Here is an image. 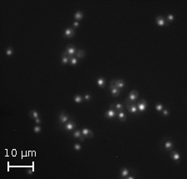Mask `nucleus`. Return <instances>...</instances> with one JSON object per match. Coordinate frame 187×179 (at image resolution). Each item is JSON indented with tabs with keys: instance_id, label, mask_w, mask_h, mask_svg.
Returning <instances> with one entry per match:
<instances>
[{
	"instance_id": "obj_1",
	"label": "nucleus",
	"mask_w": 187,
	"mask_h": 179,
	"mask_svg": "<svg viewBox=\"0 0 187 179\" xmlns=\"http://www.w3.org/2000/svg\"><path fill=\"white\" fill-rule=\"evenodd\" d=\"M138 97H139V93L136 90H132L129 93L128 98L126 100V103H135Z\"/></svg>"
},
{
	"instance_id": "obj_2",
	"label": "nucleus",
	"mask_w": 187,
	"mask_h": 179,
	"mask_svg": "<svg viewBox=\"0 0 187 179\" xmlns=\"http://www.w3.org/2000/svg\"><path fill=\"white\" fill-rule=\"evenodd\" d=\"M110 87H115V88H118L122 89L125 87V82L122 79L111 80V82H110Z\"/></svg>"
},
{
	"instance_id": "obj_3",
	"label": "nucleus",
	"mask_w": 187,
	"mask_h": 179,
	"mask_svg": "<svg viewBox=\"0 0 187 179\" xmlns=\"http://www.w3.org/2000/svg\"><path fill=\"white\" fill-rule=\"evenodd\" d=\"M136 107H137L138 111H140V112H144L147 108V102L146 101V100L141 99V100H140L139 102H136Z\"/></svg>"
},
{
	"instance_id": "obj_4",
	"label": "nucleus",
	"mask_w": 187,
	"mask_h": 179,
	"mask_svg": "<svg viewBox=\"0 0 187 179\" xmlns=\"http://www.w3.org/2000/svg\"><path fill=\"white\" fill-rule=\"evenodd\" d=\"M65 52L67 53V55L69 57H73L77 53V49L73 45H68L67 47L66 48Z\"/></svg>"
},
{
	"instance_id": "obj_5",
	"label": "nucleus",
	"mask_w": 187,
	"mask_h": 179,
	"mask_svg": "<svg viewBox=\"0 0 187 179\" xmlns=\"http://www.w3.org/2000/svg\"><path fill=\"white\" fill-rule=\"evenodd\" d=\"M76 123L73 121H68L66 123H64V126H63V128H64L65 130L68 131V132H71V131L72 129H74L75 128H76Z\"/></svg>"
},
{
	"instance_id": "obj_6",
	"label": "nucleus",
	"mask_w": 187,
	"mask_h": 179,
	"mask_svg": "<svg viewBox=\"0 0 187 179\" xmlns=\"http://www.w3.org/2000/svg\"><path fill=\"white\" fill-rule=\"evenodd\" d=\"M69 118H70L69 115L66 114L64 112H62L60 114H59L58 119H59V122H60L61 123H63V124L66 123L67 122L69 121Z\"/></svg>"
},
{
	"instance_id": "obj_7",
	"label": "nucleus",
	"mask_w": 187,
	"mask_h": 179,
	"mask_svg": "<svg viewBox=\"0 0 187 179\" xmlns=\"http://www.w3.org/2000/svg\"><path fill=\"white\" fill-rule=\"evenodd\" d=\"M117 113L118 112H116L115 109L110 108L107 112L105 113V117H107V118H109V119L113 118V117H115L116 115H117Z\"/></svg>"
},
{
	"instance_id": "obj_8",
	"label": "nucleus",
	"mask_w": 187,
	"mask_h": 179,
	"mask_svg": "<svg viewBox=\"0 0 187 179\" xmlns=\"http://www.w3.org/2000/svg\"><path fill=\"white\" fill-rule=\"evenodd\" d=\"M156 24L159 27H163V26L168 25V23H166V18L163 16H157L156 18Z\"/></svg>"
},
{
	"instance_id": "obj_9",
	"label": "nucleus",
	"mask_w": 187,
	"mask_h": 179,
	"mask_svg": "<svg viewBox=\"0 0 187 179\" xmlns=\"http://www.w3.org/2000/svg\"><path fill=\"white\" fill-rule=\"evenodd\" d=\"M126 108L127 111L131 113H136L138 111L137 107L135 103H126Z\"/></svg>"
},
{
	"instance_id": "obj_10",
	"label": "nucleus",
	"mask_w": 187,
	"mask_h": 179,
	"mask_svg": "<svg viewBox=\"0 0 187 179\" xmlns=\"http://www.w3.org/2000/svg\"><path fill=\"white\" fill-rule=\"evenodd\" d=\"M75 34V30L74 28H66L64 31V37L65 38H72Z\"/></svg>"
},
{
	"instance_id": "obj_11",
	"label": "nucleus",
	"mask_w": 187,
	"mask_h": 179,
	"mask_svg": "<svg viewBox=\"0 0 187 179\" xmlns=\"http://www.w3.org/2000/svg\"><path fill=\"white\" fill-rule=\"evenodd\" d=\"M164 145V148L166 150H172V148L174 147V143L171 140H169V139H166L165 140V142L163 143Z\"/></svg>"
},
{
	"instance_id": "obj_12",
	"label": "nucleus",
	"mask_w": 187,
	"mask_h": 179,
	"mask_svg": "<svg viewBox=\"0 0 187 179\" xmlns=\"http://www.w3.org/2000/svg\"><path fill=\"white\" fill-rule=\"evenodd\" d=\"M110 108L115 109L116 112H122V111L124 110V106H123L122 103H118V102L116 104L111 103V105H110Z\"/></svg>"
},
{
	"instance_id": "obj_13",
	"label": "nucleus",
	"mask_w": 187,
	"mask_h": 179,
	"mask_svg": "<svg viewBox=\"0 0 187 179\" xmlns=\"http://www.w3.org/2000/svg\"><path fill=\"white\" fill-rule=\"evenodd\" d=\"M81 132H82V134L85 137L92 138V137H93V132H92L90 129H88V128H83V129H82V131H81Z\"/></svg>"
},
{
	"instance_id": "obj_14",
	"label": "nucleus",
	"mask_w": 187,
	"mask_h": 179,
	"mask_svg": "<svg viewBox=\"0 0 187 179\" xmlns=\"http://www.w3.org/2000/svg\"><path fill=\"white\" fill-rule=\"evenodd\" d=\"M170 156H171V158L172 159L173 161L178 162L180 159V155L179 154V152L175 151V150H172V151L171 152Z\"/></svg>"
},
{
	"instance_id": "obj_15",
	"label": "nucleus",
	"mask_w": 187,
	"mask_h": 179,
	"mask_svg": "<svg viewBox=\"0 0 187 179\" xmlns=\"http://www.w3.org/2000/svg\"><path fill=\"white\" fill-rule=\"evenodd\" d=\"M110 88V92H111V94L113 96V97H117V96L120 95L121 93V89L118 88H115V87H109Z\"/></svg>"
},
{
	"instance_id": "obj_16",
	"label": "nucleus",
	"mask_w": 187,
	"mask_h": 179,
	"mask_svg": "<svg viewBox=\"0 0 187 179\" xmlns=\"http://www.w3.org/2000/svg\"><path fill=\"white\" fill-rule=\"evenodd\" d=\"M70 58H71V57L68 56L67 53L64 51L62 53V63L63 65H66L67 64V63H69Z\"/></svg>"
},
{
	"instance_id": "obj_17",
	"label": "nucleus",
	"mask_w": 187,
	"mask_h": 179,
	"mask_svg": "<svg viewBox=\"0 0 187 179\" xmlns=\"http://www.w3.org/2000/svg\"><path fill=\"white\" fill-rule=\"evenodd\" d=\"M121 178H126L127 176L129 175V170L126 167H122L121 168Z\"/></svg>"
},
{
	"instance_id": "obj_18",
	"label": "nucleus",
	"mask_w": 187,
	"mask_h": 179,
	"mask_svg": "<svg viewBox=\"0 0 187 179\" xmlns=\"http://www.w3.org/2000/svg\"><path fill=\"white\" fill-rule=\"evenodd\" d=\"M83 17H84V15H83V13L81 12V11H78V12L75 13V14H74V18L76 19L77 21L82 20V19L83 18Z\"/></svg>"
},
{
	"instance_id": "obj_19",
	"label": "nucleus",
	"mask_w": 187,
	"mask_h": 179,
	"mask_svg": "<svg viewBox=\"0 0 187 179\" xmlns=\"http://www.w3.org/2000/svg\"><path fill=\"white\" fill-rule=\"evenodd\" d=\"M97 85L100 88H104V87L106 86V80H105V78H102V77H100V78H98V79H97Z\"/></svg>"
},
{
	"instance_id": "obj_20",
	"label": "nucleus",
	"mask_w": 187,
	"mask_h": 179,
	"mask_svg": "<svg viewBox=\"0 0 187 179\" xmlns=\"http://www.w3.org/2000/svg\"><path fill=\"white\" fill-rule=\"evenodd\" d=\"M116 116L118 117V119H119L121 122H125L126 120V116L123 111H122V112H118Z\"/></svg>"
},
{
	"instance_id": "obj_21",
	"label": "nucleus",
	"mask_w": 187,
	"mask_h": 179,
	"mask_svg": "<svg viewBox=\"0 0 187 179\" xmlns=\"http://www.w3.org/2000/svg\"><path fill=\"white\" fill-rule=\"evenodd\" d=\"M75 56L78 58H83L85 57V51L83 49L77 50V53H76V54H75Z\"/></svg>"
},
{
	"instance_id": "obj_22",
	"label": "nucleus",
	"mask_w": 187,
	"mask_h": 179,
	"mask_svg": "<svg viewBox=\"0 0 187 179\" xmlns=\"http://www.w3.org/2000/svg\"><path fill=\"white\" fill-rule=\"evenodd\" d=\"M83 99H84V98H83L82 96L78 95V94L75 95L74 98H73V100L77 102V103H82V102H83Z\"/></svg>"
},
{
	"instance_id": "obj_23",
	"label": "nucleus",
	"mask_w": 187,
	"mask_h": 179,
	"mask_svg": "<svg viewBox=\"0 0 187 179\" xmlns=\"http://www.w3.org/2000/svg\"><path fill=\"white\" fill-rule=\"evenodd\" d=\"M29 117L32 119H36L37 117H39V114L36 110H32L29 113Z\"/></svg>"
},
{
	"instance_id": "obj_24",
	"label": "nucleus",
	"mask_w": 187,
	"mask_h": 179,
	"mask_svg": "<svg viewBox=\"0 0 187 179\" xmlns=\"http://www.w3.org/2000/svg\"><path fill=\"white\" fill-rule=\"evenodd\" d=\"M78 58H76V57H71L69 59V63L71 65H72V66H74V65H77L78 64Z\"/></svg>"
},
{
	"instance_id": "obj_25",
	"label": "nucleus",
	"mask_w": 187,
	"mask_h": 179,
	"mask_svg": "<svg viewBox=\"0 0 187 179\" xmlns=\"http://www.w3.org/2000/svg\"><path fill=\"white\" fill-rule=\"evenodd\" d=\"M5 53L7 56H11L13 55V53H14V49H13L12 47H8L5 50Z\"/></svg>"
},
{
	"instance_id": "obj_26",
	"label": "nucleus",
	"mask_w": 187,
	"mask_h": 179,
	"mask_svg": "<svg viewBox=\"0 0 187 179\" xmlns=\"http://www.w3.org/2000/svg\"><path fill=\"white\" fill-rule=\"evenodd\" d=\"M82 132H81L80 130H76L75 132H73V137H75V138H79L81 136H82Z\"/></svg>"
},
{
	"instance_id": "obj_27",
	"label": "nucleus",
	"mask_w": 187,
	"mask_h": 179,
	"mask_svg": "<svg viewBox=\"0 0 187 179\" xmlns=\"http://www.w3.org/2000/svg\"><path fill=\"white\" fill-rule=\"evenodd\" d=\"M164 107L163 105H162L161 103H160V102H158V103L156 105V109L157 112H161L162 110H163Z\"/></svg>"
},
{
	"instance_id": "obj_28",
	"label": "nucleus",
	"mask_w": 187,
	"mask_h": 179,
	"mask_svg": "<svg viewBox=\"0 0 187 179\" xmlns=\"http://www.w3.org/2000/svg\"><path fill=\"white\" fill-rule=\"evenodd\" d=\"M41 131H42V128H41V126L37 125V126L33 127V132H36V133H39V132H41Z\"/></svg>"
},
{
	"instance_id": "obj_29",
	"label": "nucleus",
	"mask_w": 187,
	"mask_h": 179,
	"mask_svg": "<svg viewBox=\"0 0 187 179\" xmlns=\"http://www.w3.org/2000/svg\"><path fill=\"white\" fill-rule=\"evenodd\" d=\"M174 19H175V17L172 14H168L166 16V20L168 21V23H171L172 21H174Z\"/></svg>"
},
{
	"instance_id": "obj_30",
	"label": "nucleus",
	"mask_w": 187,
	"mask_h": 179,
	"mask_svg": "<svg viewBox=\"0 0 187 179\" xmlns=\"http://www.w3.org/2000/svg\"><path fill=\"white\" fill-rule=\"evenodd\" d=\"M74 149L76 150V151H80L81 149H82V145L81 144H79V143H76L74 145Z\"/></svg>"
},
{
	"instance_id": "obj_31",
	"label": "nucleus",
	"mask_w": 187,
	"mask_h": 179,
	"mask_svg": "<svg viewBox=\"0 0 187 179\" xmlns=\"http://www.w3.org/2000/svg\"><path fill=\"white\" fill-rule=\"evenodd\" d=\"M161 112H162V114H163L165 117H168L169 114H170V111H169L168 109H164L163 108V110H162Z\"/></svg>"
},
{
	"instance_id": "obj_32",
	"label": "nucleus",
	"mask_w": 187,
	"mask_h": 179,
	"mask_svg": "<svg viewBox=\"0 0 187 179\" xmlns=\"http://www.w3.org/2000/svg\"><path fill=\"white\" fill-rule=\"evenodd\" d=\"M83 98H84L86 101H90L91 98H92V97H91V95L90 94H85L84 97H83Z\"/></svg>"
},
{
	"instance_id": "obj_33",
	"label": "nucleus",
	"mask_w": 187,
	"mask_h": 179,
	"mask_svg": "<svg viewBox=\"0 0 187 179\" xmlns=\"http://www.w3.org/2000/svg\"><path fill=\"white\" fill-rule=\"evenodd\" d=\"M35 123H36L37 125H38V124L42 123V119L40 118V117H37V118L35 119Z\"/></svg>"
},
{
	"instance_id": "obj_34",
	"label": "nucleus",
	"mask_w": 187,
	"mask_h": 179,
	"mask_svg": "<svg viewBox=\"0 0 187 179\" xmlns=\"http://www.w3.org/2000/svg\"><path fill=\"white\" fill-rule=\"evenodd\" d=\"M79 27V22L78 21H75L73 23V28H77Z\"/></svg>"
},
{
	"instance_id": "obj_35",
	"label": "nucleus",
	"mask_w": 187,
	"mask_h": 179,
	"mask_svg": "<svg viewBox=\"0 0 187 179\" xmlns=\"http://www.w3.org/2000/svg\"><path fill=\"white\" fill-rule=\"evenodd\" d=\"M33 171H34V170H32V168H30V169H28V171H27V173H28V174H30V175H31V174H32V172H33Z\"/></svg>"
},
{
	"instance_id": "obj_36",
	"label": "nucleus",
	"mask_w": 187,
	"mask_h": 179,
	"mask_svg": "<svg viewBox=\"0 0 187 179\" xmlns=\"http://www.w3.org/2000/svg\"><path fill=\"white\" fill-rule=\"evenodd\" d=\"M79 139H80V141H81V142H83V141H84V139H85V137L83 136V135H82V136H81L80 137H79Z\"/></svg>"
},
{
	"instance_id": "obj_37",
	"label": "nucleus",
	"mask_w": 187,
	"mask_h": 179,
	"mask_svg": "<svg viewBox=\"0 0 187 179\" xmlns=\"http://www.w3.org/2000/svg\"><path fill=\"white\" fill-rule=\"evenodd\" d=\"M126 178H127V179H134V178H135V177H133L132 175H131V176H129V175H128V176L126 177Z\"/></svg>"
}]
</instances>
